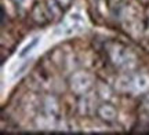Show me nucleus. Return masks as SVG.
Wrapping results in <instances>:
<instances>
[{"label": "nucleus", "mask_w": 149, "mask_h": 135, "mask_svg": "<svg viewBox=\"0 0 149 135\" xmlns=\"http://www.w3.org/2000/svg\"><path fill=\"white\" fill-rule=\"evenodd\" d=\"M37 42H39V37H35V39H33V40L29 44H28V46H25V47L22 48V51L19 53V57H21V58H24L25 55L29 54V53H31V50H32L33 47H35V46L37 44Z\"/></svg>", "instance_id": "nucleus-1"}]
</instances>
